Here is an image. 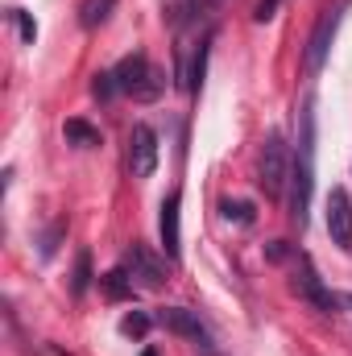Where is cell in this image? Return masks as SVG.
<instances>
[{
    "label": "cell",
    "instance_id": "cell-1",
    "mask_svg": "<svg viewBox=\"0 0 352 356\" xmlns=\"http://www.w3.org/2000/svg\"><path fill=\"white\" fill-rule=\"evenodd\" d=\"M311 158H315V116H311V104L303 108V141H298V154H294V166H290V224L307 228V211H311Z\"/></svg>",
    "mask_w": 352,
    "mask_h": 356
},
{
    "label": "cell",
    "instance_id": "cell-2",
    "mask_svg": "<svg viewBox=\"0 0 352 356\" xmlns=\"http://www.w3.org/2000/svg\"><path fill=\"white\" fill-rule=\"evenodd\" d=\"M112 75H116V88L125 91V95H133V99H141V104H150V99H158V95L166 91L162 71H154L145 54H129V58H120Z\"/></svg>",
    "mask_w": 352,
    "mask_h": 356
},
{
    "label": "cell",
    "instance_id": "cell-3",
    "mask_svg": "<svg viewBox=\"0 0 352 356\" xmlns=\"http://www.w3.org/2000/svg\"><path fill=\"white\" fill-rule=\"evenodd\" d=\"M294 290H298V298L311 302V311H319V315H336V311H340V294H332V286L319 277V269H315V261H311L307 253H298Z\"/></svg>",
    "mask_w": 352,
    "mask_h": 356
},
{
    "label": "cell",
    "instance_id": "cell-4",
    "mask_svg": "<svg viewBox=\"0 0 352 356\" xmlns=\"http://www.w3.org/2000/svg\"><path fill=\"white\" fill-rule=\"evenodd\" d=\"M290 166H294V158H290L282 133H269L262 145V186L269 199H282V191L290 186Z\"/></svg>",
    "mask_w": 352,
    "mask_h": 356
},
{
    "label": "cell",
    "instance_id": "cell-5",
    "mask_svg": "<svg viewBox=\"0 0 352 356\" xmlns=\"http://www.w3.org/2000/svg\"><path fill=\"white\" fill-rule=\"evenodd\" d=\"M340 17H344V4H332V8H323L319 21H315V29H311V38H307V71H311V75L323 71L328 50H332V42H336V29H340Z\"/></svg>",
    "mask_w": 352,
    "mask_h": 356
},
{
    "label": "cell",
    "instance_id": "cell-6",
    "mask_svg": "<svg viewBox=\"0 0 352 356\" xmlns=\"http://www.w3.org/2000/svg\"><path fill=\"white\" fill-rule=\"evenodd\" d=\"M158 133L150 124H133L129 133V175L133 178H150L158 170Z\"/></svg>",
    "mask_w": 352,
    "mask_h": 356
},
{
    "label": "cell",
    "instance_id": "cell-7",
    "mask_svg": "<svg viewBox=\"0 0 352 356\" xmlns=\"http://www.w3.org/2000/svg\"><path fill=\"white\" fill-rule=\"evenodd\" d=\"M328 236L336 249H352V195L344 186H332L328 195Z\"/></svg>",
    "mask_w": 352,
    "mask_h": 356
},
{
    "label": "cell",
    "instance_id": "cell-8",
    "mask_svg": "<svg viewBox=\"0 0 352 356\" xmlns=\"http://www.w3.org/2000/svg\"><path fill=\"white\" fill-rule=\"evenodd\" d=\"M125 266H133V277H141L150 290H158V286H166V261H158L141 241H133L129 245V253H125Z\"/></svg>",
    "mask_w": 352,
    "mask_h": 356
},
{
    "label": "cell",
    "instance_id": "cell-9",
    "mask_svg": "<svg viewBox=\"0 0 352 356\" xmlns=\"http://www.w3.org/2000/svg\"><path fill=\"white\" fill-rule=\"evenodd\" d=\"M178 207H182V195H178V191H170V195L162 199V220H158V232H162V249H166V257H170V261H178V253H182Z\"/></svg>",
    "mask_w": 352,
    "mask_h": 356
},
{
    "label": "cell",
    "instance_id": "cell-10",
    "mask_svg": "<svg viewBox=\"0 0 352 356\" xmlns=\"http://www.w3.org/2000/svg\"><path fill=\"white\" fill-rule=\"evenodd\" d=\"M162 323H166L175 336H186V340H195L199 348L211 353V336H207V327L199 323L195 311H186V307H166V311H162Z\"/></svg>",
    "mask_w": 352,
    "mask_h": 356
},
{
    "label": "cell",
    "instance_id": "cell-11",
    "mask_svg": "<svg viewBox=\"0 0 352 356\" xmlns=\"http://www.w3.org/2000/svg\"><path fill=\"white\" fill-rule=\"evenodd\" d=\"M63 137H67L71 145H79V149H95V145H104V133H99L95 124H88L83 116H71V120L63 124Z\"/></svg>",
    "mask_w": 352,
    "mask_h": 356
},
{
    "label": "cell",
    "instance_id": "cell-12",
    "mask_svg": "<svg viewBox=\"0 0 352 356\" xmlns=\"http://www.w3.org/2000/svg\"><path fill=\"white\" fill-rule=\"evenodd\" d=\"M99 286H104V294H108V298H133V294H137V290H133V277L125 273V266L108 269V273L99 277Z\"/></svg>",
    "mask_w": 352,
    "mask_h": 356
},
{
    "label": "cell",
    "instance_id": "cell-13",
    "mask_svg": "<svg viewBox=\"0 0 352 356\" xmlns=\"http://www.w3.org/2000/svg\"><path fill=\"white\" fill-rule=\"evenodd\" d=\"M112 8H116V0H83V8H79V25H83V29H99V25L112 17Z\"/></svg>",
    "mask_w": 352,
    "mask_h": 356
},
{
    "label": "cell",
    "instance_id": "cell-14",
    "mask_svg": "<svg viewBox=\"0 0 352 356\" xmlns=\"http://www.w3.org/2000/svg\"><path fill=\"white\" fill-rule=\"evenodd\" d=\"M88 286H91V253L83 249V253L75 257V277H71V294H75V298H83V294H88Z\"/></svg>",
    "mask_w": 352,
    "mask_h": 356
},
{
    "label": "cell",
    "instance_id": "cell-15",
    "mask_svg": "<svg viewBox=\"0 0 352 356\" xmlns=\"http://www.w3.org/2000/svg\"><path fill=\"white\" fill-rule=\"evenodd\" d=\"M207 8H211V0H182V4L175 8V25H186V21L207 17Z\"/></svg>",
    "mask_w": 352,
    "mask_h": 356
},
{
    "label": "cell",
    "instance_id": "cell-16",
    "mask_svg": "<svg viewBox=\"0 0 352 356\" xmlns=\"http://www.w3.org/2000/svg\"><path fill=\"white\" fill-rule=\"evenodd\" d=\"M150 327H154V319H150L145 311H133V315H125V323H120V332H125V336H137V340L150 336Z\"/></svg>",
    "mask_w": 352,
    "mask_h": 356
},
{
    "label": "cell",
    "instance_id": "cell-17",
    "mask_svg": "<svg viewBox=\"0 0 352 356\" xmlns=\"http://www.w3.org/2000/svg\"><path fill=\"white\" fill-rule=\"evenodd\" d=\"M8 17L17 21V29H21V42H25V46H33V38H38V25H33V17H29L25 8H8Z\"/></svg>",
    "mask_w": 352,
    "mask_h": 356
},
{
    "label": "cell",
    "instance_id": "cell-18",
    "mask_svg": "<svg viewBox=\"0 0 352 356\" xmlns=\"http://www.w3.org/2000/svg\"><path fill=\"white\" fill-rule=\"evenodd\" d=\"M116 75H112V71H99V75H95V83H91V95H95V99H112V95H116Z\"/></svg>",
    "mask_w": 352,
    "mask_h": 356
},
{
    "label": "cell",
    "instance_id": "cell-19",
    "mask_svg": "<svg viewBox=\"0 0 352 356\" xmlns=\"http://www.w3.org/2000/svg\"><path fill=\"white\" fill-rule=\"evenodd\" d=\"M224 216H228V220H241V224H253V203H232V199H224Z\"/></svg>",
    "mask_w": 352,
    "mask_h": 356
},
{
    "label": "cell",
    "instance_id": "cell-20",
    "mask_svg": "<svg viewBox=\"0 0 352 356\" xmlns=\"http://www.w3.org/2000/svg\"><path fill=\"white\" fill-rule=\"evenodd\" d=\"M203 63H207V42H199L195 67H191V79H186V88H191V91H199V83H203Z\"/></svg>",
    "mask_w": 352,
    "mask_h": 356
},
{
    "label": "cell",
    "instance_id": "cell-21",
    "mask_svg": "<svg viewBox=\"0 0 352 356\" xmlns=\"http://www.w3.org/2000/svg\"><path fill=\"white\" fill-rule=\"evenodd\" d=\"M278 8H282V0H257V8H253V21H273L278 17Z\"/></svg>",
    "mask_w": 352,
    "mask_h": 356
},
{
    "label": "cell",
    "instance_id": "cell-22",
    "mask_svg": "<svg viewBox=\"0 0 352 356\" xmlns=\"http://www.w3.org/2000/svg\"><path fill=\"white\" fill-rule=\"evenodd\" d=\"M63 228H67V224H54V228L46 232V245H42V253H46V257H54V249H58V232H63Z\"/></svg>",
    "mask_w": 352,
    "mask_h": 356
},
{
    "label": "cell",
    "instance_id": "cell-23",
    "mask_svg": "<svg viewBox=\"0 0 352 356\" xmlns=\"http://www.w3.org/2000/svg\"><path fill=\"white\" fill-rule=\"evenodd\" d=\"M340 302H349V307H352V294H344V298H340Z\"/></svg>",
    "mask_w": 352,
    "mask_h": 356
},
{
    "label": "cell",
    "instance_id": "cell-24",
    "mask_svg": "<svg viewBox=\"0 0 352 356\" xmlns=\"http://www.w3.org/2000/svg\"><path fill=\"white\" fill-rule=\"evenodd\" d=\"M145 356H158V353H154V348H150V353H145Z\"/></svg>",
    "mask_w": 352,
    "mask_h": 356
}]
</instances>
